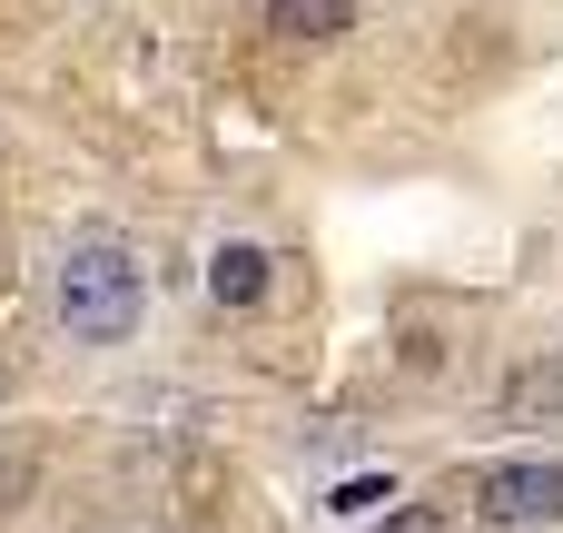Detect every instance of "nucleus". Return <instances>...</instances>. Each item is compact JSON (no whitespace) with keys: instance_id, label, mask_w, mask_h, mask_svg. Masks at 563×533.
<instances>
[{"instance_id":"nucleus-8","label":"nucleus","mask_w":563,"mask_h":533,"mask_svg":"<svg viewBox=\"0 0 563 533\" xmlns=\"http://www.w3.org/2000/svg\"><path fill=\"white\" fill-rule=\"evenodd\" d=\"M376 533H445V514H435V504H386Z\"/></svg>"},{"instance_id":"nucleus-10","label":"nucleus","mask_w":563,"mask_h":533,"mask_svg":"<svg viewBox=\"0 0 563 533\" xmlns=\"http://www.w3.org/2000/svg\"><path fill=\"white\" fill-rule=\"evenodd\" d=\"M0 396H10V356H0Z\"/></svg>"},{"instance_id":"nucleus-4","label":"nucleus","mask_w":563,"mask_h":533,"mask_svg":"<svg viewBox=\"0 0 563 533\" xmlns=\"http://www.w3.org/2000/svg\"><path fill=\"white\" fill-rule=\"evenodd\" d=\"M208 297L218 307H257L267 297V247L257 237H218L208 247Z\"/></svg>"},{"instance_id":"nucleus-5","label":"nucleus","mask_w":563,"mask_h":533,"mask_svg":"<svg viewBox=\"0 0 563 533\" xmlns=\"http://www.w3.org/2000/svg\"><path fill=\"white\" fill-rule=\"evenodd\" d=\"M267 30L317 49V40H346L356 30V0H267Z\"/></svg>"},{"instance_id":"nucleus-9","label":"nucleus","mask_w":563,"mask_h":533,"mask_svg":"<svg viewBox=\"0 0 563 533\" xmlns=\"http://www.w3.org/2000/svg\"><path fill=\"white\" fill-rule=\"evenodd\" d=\"M376 504H396V485H336V514H376Z\"/></svg>"},{"instance_id":"nucleus-2","label":"nucleus","mask_w":563,"mask_h":533,"mask_svg":"<svg viewBox=\"0 0 563 533\" xmlns=\"http://www.w3.org/2000/svg\"><path fill=\"white\" fill-rule=\"evenodd\" d=\"M475 524H495V533L563 524V465H485L475 475Z\"/></svg>"},{"instance_id":"nucleus-6","label":"nucleus","mask_w":563,"mask_h":533,"mask_svg":"<svg viewBox=\"0 0 563 533\" xmlns=\"http://www.w3.org/2000/svg\"><path fill=\"white\" fill-rule=\"evenodd\" d=\"M396 366H406V376H435V366H445V336H435V326H406V336H396Z\"/></svg>"},{"instance_id":"nucleus-1","label":"nucleus","mask_w":563,"mask_h":533,"mask_svg":"<svg viewBox=\"0 0 563 533\" xmlns=\"http://www.w3.org/2000/svg\"><path fill=\"white\" fill-rule=\"evenodd\" d=\"M49 307H59L69 346H129V336H139V317H148V267H139L109 227H89V237H69V247H59Z\"/></svg>"},{"instance_id":"nucleus-3","label":"nucleus","mask_w":563,"mask_h":533,"mask_svg":"<svg viewBox=\"0 0 563 533\" xmlns=\"http://www.w3.org/2000/svg\"><path fill=\"white\" fill-rule=\"evenodd\" d=\"M495 415H505L515 435H563V356L515 366V376H505V396H495Z\"/></svg>"},{"instance_id":"nucleus-7","label":"nucleus","mask_w":563,"mask_h":533,"mask_svg":"<svg viewBox=\"0 0 563 533\" xmlns=\"http://www.w3.org/2000/svg\"><path fill=\"white\" fill-rule=\"evenodd\" d=\"M30 485H40V465H30V455H0V514L30 504Z\"/></svg>"}]
</instances>
